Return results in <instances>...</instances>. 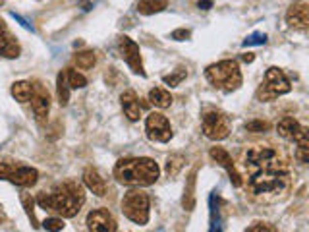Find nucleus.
Returning <instances> with one entry per match:
<instances>
[{"label":"nucleus","mask_w":309,"mask_h":232,"mask_svg":"<svg viewBox=\"0 0 309 232\" xmlns=\"http://www.w3.org/2000/svg\"><path fill=\"white\" fill-rule=\"evenodd\" d=\"M243 170L248 174V192L255 199L273 203L292 188V174L288 168L286 157L273 145H252L241 157Z\"/></svg>","instance_id":"nucleus-1"},{"label":"nucleus","mask_w":309,"mask_h":232,"mask_svg":"<svg viewBox=\"0 0 309 232\" xmlns=\"http://www.w3.org/2000/svg\"><path fill=\"white\" fill-rule=\"evenodd\" d=\"M37 203L45 211H54L64 219H72L80 213L81 205L85 203V194L81 184L76 180H68L52 188V192H41L37 196Z\"/></svg>","instance_id":"nucleus-2"},{"label":"nucleus","mask_w":309,"mask_h":232,"mask_svg":"<svg viewBox=\"0 0 309 232\" xmlns=\"http://www.w3.org/2000/svg\"><path fill=\"white\" fill-rule=\"evenodd\" d=\"M159 164L149 157H132L120 159L114 164V178L124 186H151L159 180Z\"/></svg>","instance_id":"nucleus-3"},{"label":"nucleus","mask_w":309,"mask_h":232,"mask_svg":"<svg viewBox=\"0 0 309 232\" xmlns=\"http://www.w3.org/2000/svg\"><path fill=\"white\" fill-rule=\"evenodd\" d=\"M205 76L209 83L220 91H236L241 85V72L236 60H220L217 64H211L205 70Z\"/></svg>","instance_id":"nucleus-4"},{"label":"nucleus","mask_w":309,"mask_h":232,"mask_svg":"<svg viewBox=\"0 0 309 232\" xmlns=\"http://www.w3.org/2000/svg\"><path fill=\"white\" fill-rule=\"evenodd\" d=\"M290 89H292V85H290V80L286 78V74L278 68H269L263 81H261V85H259V89H257V99L261 103L275 101L280 95L290 93Z\"/></svg>","instance_id":"nucleus-5"},{"label":"nucleus","mask_w":309,"mask_h":232,"mask_svg":"<svg viewBox=\"0 0 309 232\" xmlns=\"http://www.w3.org/2000/svg\"><path fill=\"white\" fill-rule=\"evenodd\" d=\"M149 196L143 190H130L122 199V213L136 224H147L149 222Z\"/></svg>","instance_id":"nucleus-6"},{"label":"nucleus","mask_w":309,"mask_h":232,"mask_svg":"<svg viewBox=\"0 0 309 232\" xmlns=\"http://www.w3.org/2000/svg\"><path fill=\"white\" fill-rule=\"evenodd\" d=\"M201 128H203L205 138L213 139V141H220V139L228 138L230 120L228 116L220 112V110H207L201 118Z\"/></svg>","instance_id":"nucleus-7"},{"label":"nucleus","mask_w":309,"mask_h":232,"mask_svg":"<svg viewBox=\"0 0 309 232\" xmlns=\"http://www.w3.org/2000/svg\"><path fill=\"white\" fill-rule=\"evenodd\" d=\"M145 132L151 141L166 143L172 139V126L162 112H151L145 120Z\"/></svg>","instance_id":"nucleus-8"},{"label":"nucleus","mask_w":309,"mask_h":232,"mask_svg":"<svg viewBox=\"0 0 309 232\" xmlns=\"http://www.w3.org/2000/svg\"><path fill=\"white\" fill-rule=\"evenodd\" d=\"M118 50H120V56L124 58L130 70L134 74L139 76H145V70H143V62H141V52H139V45L136 41H132L130 37H120L118 39Z\"/></svg>","instance_id":"nucleus-9"},{"label":"nucleus","mask_w":309,"mask_h":232,"mask_svg":"<svg viewBox=\"0 0 309 232\" xmlns=\"http://www.w3.org/2000/svg\"><path fill=\"white\" fill-rule=\"evenodd\" d=\"M286 23L296 31H305L309 27V2L296 0L286 12Z\"/></svg>","instance_id":"nucleus-10"},{"label":"nucleus","mask_w":309,"mask_h":232,"mask_svg":"<svg viewBox=\"0 0 309 232\" xmlns=\"http://www.w3.org/2000/svg\"><path fill=\"white\" fill-rule=\"evenodd\" d=\"M116 219L108 209H93L87 215L89 232H116Z\"/></svg>","instance_id":"nucleus-11"},{"label":"nucleus","mask_w":309,"mask_h":232,"mask_svg":"<svg viewBox=\"0 0 309 232\" xmlns=\"http://www.w3.org/2000/svg\"><path fill=\"white\" fill-rule=\"evenodd\" d=\"M209 155H211V159L220 164L230 176V182L234 188H240L243 184V180H241V174L238 172V168H236V164L232 161V157H230V153L224 147H213V149L209 151Z\"/></svg>","instance_id":"nucleus-12"},{"label":"nucleus","mask_w":309,"mask_h":232,"mask_svg":"<svg viewBox=\"0 0 309 232\" xmlns=\"http://www.w3.org/2000/svg\"><path fill=\"white\" fill-rule=\"evenodd\" d=\"M31 106H33L35 118L39 124H45L48 110H50V95L46 91L41 83H35L33 85V93H31Z\"/></svg>","instance_id":"nucleus-13"},{"label":"nucleus","mask_w":309,"mask_h":232,"mask_svg":"<svg viewBox=\"0 0 309 232\" xmlns=\"http://www.w3.org/2000/svg\"><path fill=\"white\" fill-rule=\"evenodd\" d=\"M276 132H278L280 138L288 139V141H294V143H296L303 134H307V130L301 126L296 118H292V116L282 118V120L276 124Z\"/></svg>","instance_id":"nucleus-14"},{"label":"nucleus","mask_w":309,"mask_h":232,"mask_svg":"<svg viewBox=\"0 0 309 232\" xmlns=\"http://www.w3.org/2000/svg\"><path fill=\"white\" fill-rule=\"evenodd\" d=\"M8 180H10L12 184L20 186V188H31V186L37 184V180H39V172L31 168V166H14V170L12 174L8 176Z\"/></svg>","instance_id":"nucleus-15"},{"label":"nucleus","mask_w":309,"mask_h":232,"mask_svg":"<svg viewBox=\"0 0 309 232\" xmlns=\"http://www.w3.org/2000/svg\"><path fill=\"white\" fill-rule=\"evenodd\" d=\"M83 184L87 186V190L93 192L95 196L103 197L106 194V180H104L103 176L99 174L97 168H93V166H87L85 170H83Z\"/></svg>","instance_id":"nucleus-16"},{"label":"nucleus","mask_w":309,"mask_h":232,"mask_svg":"<svg viewBox=\"0 0 309 232\" xmlns=\"http://www.w3.org/2000/svg\"><path fill=\"white\" fill-rule=\"evenodd\" d=\"M120 103H122V110H124V114L128 116V120H132V122H136L139 120V116H141V106H139V99L136 91H132V89H128L120 95Z\"/></svg>","instance_id":"nucleus-17"},{"label":"nucleus","mask_w":309,"mask_h":232,"mask_svg":"<svg viewBox=\"0 0 309 232\" xmlns=\"http://www.w3.org/2000/svg\"><path fill=\"white\" fill-rule=\"evenodd\" d=\"M0 54L8 58H16L20 54V46L8 33V29L4 27V23L0 22Z\"/></svg>","instance_id":"nucleus-18"},{"label":"nucleus","mask_w":309,"mask_h":232,"mask_svg":"<svg viewBox=\"0 0 309 232\" xmlns=\"http://www.w3.org/2000/svg\"><path fill=\"white\" fill-rule=\"evenodd\" d=\"M168 6V0H139L138 12L143 16H151V14H159Z\"/></svg>","instance_id":"nucleus-19"},{"label":"nucleus","mask_w":309,"mask_h":232,"mask_svg":"<svg viewBox=\"0 0 309 232\" xmlns=\"http://www.w3.org/2000/svg\"><path fill=\"white\" fill-rule=\"evenodd\" d=\"M149 101L151 104H155L159 108H168L172 104V95L162 87H155L149 91Z\"/></svg>","instance_id":"nucleus-20"},{"label":"nucleus","mask_w":309,"mask_h":232,"mask_svg":"<svg viewBox=\"0 0 309 232\" xmlns=\"http://www.w3.org/2000/svg\"><path fill=\"white\" fill-rule=\"evenodd\" d=\"M31 93H33V85L29 81H16L12 85V95L20 103H27L31 99Z\"/></svg>","instance_id":"nucleus-21"},{"label":"nucleus","mask_w":309,"mask_h":232,"mask_svg":"<svg viewBox=\"0 0 309 232\" xmlns=\"http://www.w3.org/2000/svg\"><path fill=\"white\" fill-rule=\"evenodd\" d=\"M56 95H58V103L62 104V106H66L70 101V85L68 81H66V74L64 72H60L56 78Z\"/></svg>","instance_id":"nucleus-22"},{"label":"nucleus","mask_w":309,"mask_h":232,"mask_svg":"<svg viewBox=\"0 0 309 232\" xmlns=\"http://www.w3.org/2000/svg\"><path fill=\"white\" fill-rule=\"evenodd\" d=\"M66 81H68L70 89H83L85 85H87V80H85V76L83 74H80L78 70L74 68H68L66 72Z\"/></svg>","instance_id":"nucleus-23"},{"label":"nucleus","mask_w":309,"mask_h":232,"mask_svg":"<svg viewBox=\"0 0 309 232\" xmlns=\"http://www.w3.org/2000/svg\"><path fill=\"white\" fill-rule=\"evenodd\" d=\"M74 60H76V66L80 70H91L97 62V56H95L93 50H83V52H78Z\"/></svg>","instance_id":"nucleus-24"},{"label":"nucleus","mask_w":309,"mask_h":232,"mask_svg":"<svg viewBox=\"0 0 309 232\" xmlns=\"http://www.w3.org/2000/svg\"><path fill=\"white\" fill-rule=\"evenodd\" d=\"M296 145V159H298L301 164H307L309 162V139L307 134H303L301 138L294 143Z\"/></svg>","instance_id":"nucleus-25"},{"label":"nucleus","mask_w":309,"mask_h":232,"mask_svg":"<svg viewBox=\"0 0 309 232\" xmlns=\"http://www.w3.org/2000/svg\"><path fill=\"white\" fill-rule=\"evenodd\" d=\"M183 162H186V159H183L182 155H170L168 159H166V174L170 176V178H174L176 174L182 170V166H183Z\"/></svg>","instance_id":"nucleus-26"},{"label":"nucleus","mask_w":309,"mask_h":232,"mask_svg":"<svg viewBox=\"0 0 309 232\" xmlns=\"http://www.w3.org/2000/svg\"><path fill=\"white\" fill-rule=\"evenodd\" d=\"M186 76H188L186 68H178L176 72H172V74H168V76H164L162 81H164L166 85H170V87H178V85L186 80Z\"/></svg>","instance_id":"nucleus-27"},{"label":"nucleus","mask_w":309,"mask_h":232,"mask_svg":"<svg viewBox=\"0 0 309 232\" xmlns=\"http://www.w3.org/2000/svg\"><path fill=\"white\" fill-rule=\"evenodd\" d=\"M22 203H23V209H25V213H27V217L31 220V226L33 228H39V222H37V217H35V211H33V197H29L27 194H22Z\"/></svg>","instance_id":"nucleus-28"},{"label":"nucleus","mask_w":309,"mask_h":232,"mask_svg":"<svg viewBox=\"0 0 309 232\" xmlns=\"http://www.w3.org/2000/svg\"><path fill=\"white\" fill-rule=\"evenodd\" d=\"M194 184H195V174H192V176H190V182H188L186 196H183V207L186 209L194 207Z\"/></svg>","instance_id":"nucleus-29"},{"label":"nucleus","mask_w":309,"mask_h":232,"mask_svg":"<svg viewBox=\"0 0 309 232\" xmlns=\"http://www.w3.org/2000/svg\"><path fill=\"white\" fill-rule=\"evenodd\" d=\"M43 228L46 232H60L64 228V220L58 219V217H50V219H45L43 222Z\"/></svg>","instance_id":"nucleus-30"},{"label":"nucleus","mask_w":309,"mask_h":232,"mask_svg":"<svg viewBox=\"0 0 309 232\" xmlns=\"http://www.w3.org/2000/svg\"><path fill=\"white\" fill-rule=\"evenodd\" d=\"M245 130L248 132H252V134H263V132H267L269 130V124L267 122H263V120H250L248 124H245Z\"/></svg>","instance_id":"nucleus-31"},{"label":"nucleus","mask_w":309,"mask_h":232,"mask_svg":"<svg viewBox=\"0 0 309 232\" xmlns=\"http://www.w3.org/2000/svg\"><path fill=\"white\" fill-rule=\"evenodd\" d=\"M245 232H278L271 222H253Z\"/></svg>","instance_id":"nucleus-32"},{"label":"nucleus","mask_w":309,"mask_h":232,"mask_svg":"<svg viewBox=\"0 0 309 232\" xmlns=\"http://www.w3.org/2000/svg\"><path fill=\"white\" fill-rule=\"evenodd\" d=\"M267 43V35L265 33H253L252 37H248L243 41V46H250V45H265Z\"/></svg>","instance_id":"nucleus-33"},{"label":"nucleus","mask_w":309,"mask_h":232,"mask_svg":"<svg viewBox=\"0 0 309 232\" xmlns=\"http://www.w3.org/2000/svg\"><path fill=\"white\" fill-rule=\"evenodd\" d=\"M14 166L16 164H12V162H0V180H8V176L12 174Z\"/></svg>","instance_id":"nucleus-34"},{"label":"nucleus","mask_w":309,"mask_h":232,"mask_svg":"<svg viewBox=\"0 0 309 232\" xmlns=\"http://www.w3.org/2000/svg\"><path fill=\"white\" fill-rule=\"evenodd\" d=\"M170 37L172 39H176V41H186V39L190 37V31H188V29H176V31H172Z\"/></svg>","instance_id":"nucleus-35"},{"label":"nucleus","mask_w":309,"mask_h":232,"mask_svg":"<svg viewBox=\"0 0 309 232\" xmlns=\"http://www.w3.org/2000/svg\"><path fill=\"white\" fill-rule=\"evenodd\" d=\"M199 8H203V10L211 8V0H201V2H199Z\"/></svg>","instance_id":"nucleus-36"},{"label":"nucleus","mask_w":309,"mask_h":232,"mask_svg":"<svg viewBox=\"0 0 309 232\" xmlns=\"http://www.w3.org/2000/svg\"><path fill=\"white\" fill-rule=\"evenodd\" d=\"M255 60V56H253L252 52H248V54H243V62H253Z\"/></svg>","instance_id":"nucleus-37"},{"label":"nucleus","mask_w":309,"mask_h":232,"mask_svg":"<svg viewBox=\"0 0 309 232\" xmlns=\"http://www.w3.org/2000/svg\"><path fill=\"white\" fill-rule=\"evenodd\" d=\"M6 220V213H4V209H2V205H0V224Z\"/></svg>","instance_id":"nucleus-38"},{"label":"nucleus","mask_w":309,"mask_h":232,"mask_svg":"<svg viewBox=\"0 0 309 232\" xmlns=\"http://www.w3.org/2000/svg\"><path fill=\"white\" fill-rule=\"evenodd\" d=\"M2 2H4V0H0V6H2Z\"/></svg>","instance_id":"nucleus-39"}]
</instances>
